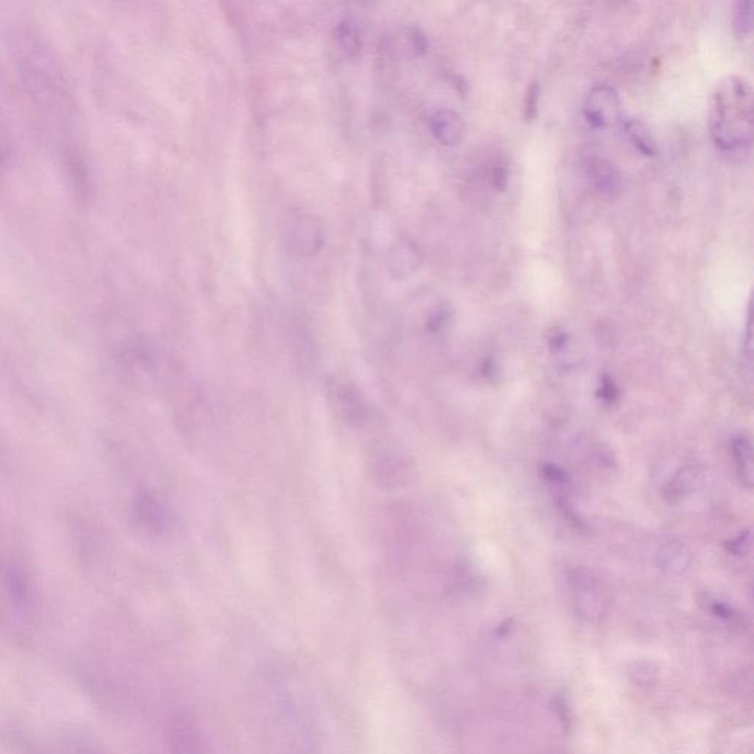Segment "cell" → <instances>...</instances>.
Wrapping results in <instances>:
<instances>
[{
    "instance_id": "cell-1",
    "label": "cell",
    "mask_w": 754,
    "mask_h": 754,
    "mask_svg": "<svg viewBox=\"0 0 754 754\" xmlns=\"http://www.w3.org/2000/svg\"><path fill=\"white\" fill-rule=\"evenodd\" d=\"M12 67L28 105L70 185L80 195L90 188L83 117L70 74L45 31L15 20L5 33Z\"/></svg>"
},
{
    "instance_id": "cell-2",
    "label": "cell",
    "mask_w": 754,
    "mask_h": 754,
    "mask_svg": "<svg viewBox=\"0 0 754 754\" xmlns=\"http://www.w3.org/2000/svg\"><path fill=\"white\" fill-rule=\"evenodd\" d=\"M710 135L724 151L749 146L753 139V93L743 77L727 76L710 99Z\"/></svg>"
},
{
    "instance_id": "cell-3",
    "label": "cell",
    "mask_w": 754,
    "mask_h": 754,
    "mask_svg": "<svg viewBox=\"0 0 754 754\" xmlns=\"http://www.w3.org/2000/svg\"><path fill=\"white\" fill-rule=\"evenodd\" d=\"M570 591L576 612L588 622H600L609 612L610 598L601 582L590 572L575 570L570 575Z\"/></svg>"
},
{
    "instance_id": "cell-4",
    "label": "cell",
    "mask_w": 754,
    "mask_h": 754,
    "mask_svg": "<svg viewBox=\"0 0 754 754\" xmlns=\"http://www.w3.org/2000/svg\"><path fill=\"white\" fill-rule=\"evenodd\" d=\"M585 120L594 129L615 126L622 117V105L616 89L609 84L595 86L584 102Z\"/></svg>"
},
{
    "instance_id": "cell-5",
    "label": "cell",
    "mask_w": 754,
    "mask_h": 754,
    "mask_svg": "<svg viewBox=\"0 0 754 754\" xmlns=\"http://www.w3.org/2000/svg\"><path fill=\"white\" fill-rule=\"evenodd\" d=\"M329 400L333 410L351 426H363L367 420V404L358 389L348 382L335 380L329 386Z\"/></svg>"
},
{
    "instance_id": "cell-6",
    "label": "cell",
    "mask_w": 754,
    "mask_h": 754,
    "mask_svg": "<svg viewBox=\"0 0 754 754\" xmlns=\"http://www.w3.org/2000/svg\"><path fill=\"white\" fill-rule=\"evenodd\" d=\"M288 241L295 254L302 257L314 254L323 243L322 226L313 216L301 214L289 224Z\"/></svg>"
},
{
    "instance_id": "cell-7",
    "label": "cell",
    "mask_w": 754,
    "mask_h": 754,
    "mask_svg": "<svg viewBox=\"0 0 754 754\" xmlns=\"http://www.w3.org/2000/svg\"><path fill=\"white\" fill-rule=\"evenodd\" d=\"M587 170L594 188L601 195L607 198H616L619 195L622 190V176L615 164L603 157H591Z\"/></svg>"
},
{
    "instance_id": "cell-8",
    "label": "cell",
    "mask_w": 754,
    "mask_h": 754,
    "mask_svg": "<svg viewBox=\"0 0 754 754\" xmlns=\"http://www.w3.org/2000/svg\"><path fill=\"white\" fill-rule=\"evenodd\" d=\"M433 136L445 146H457L466 136V124L463 117L453 109H439L431 120Z\"/></svg>"
},
{
    "instance_id": "cell-9",
    "label": "cell",
    "mask_w": 754,
    "mask_h": 754,
    "mask_svg": "<svg viewBox=\"0 0 754 754\" xmlns=\"http://www.w3.org/2000/svg\"><path fill=\"white\" fill-rule=\"evenodd\" d=\"M693 556L684 542L669 539L657 553V565L666 575L681 576L690 569Z\"/></svg>"
},
{
    "instance_id": "cell-10",
    "label": "cell",
    "mask_w": 754,
    "mask_h": 754,
    "mask_svg": "<svg viewBox=\"0 0 754 754\" xmlns=\"http://www.w3.org/2000/svg\"><path fill=\"white\" fill-rule=\"evenodd\" d=\"M15 154H17V139H15L14 127L0 96V171L11 167Z\"/></svg>"
},
{
    "instance_id": "cell-11",
    "label": "cell",
    "mask_w": 754,
    "mask_h": 754,
    "mask_svg": "<svg viewBox=\"0 0 754 754\" xmlns=\"http://www.w3.org/2000/svg\"><path fill=\"white\" fill-rule=\"evenodd\" d=\"M732 456L737 466L738 476L741 482L752 488L754 479L753 447L752 442L744 436H738L732 441Z\"/></svg>"
},
{
    "instance_id": "cell-12",
    "label": "cell",
    "mask_w": 754,
    "mask_h": 754,
    "mask_svg": "<svg viewBox=\"0 0 754 754\" xmlns=\"http://www.w3.org/2000/svg\"><path fill=\"white\" fill-rule=\"evenodd\" d=\"M625 129L629 139L641 154L646 157H656L659 154L656 137L653 136L646 123L641 120H629L626 121Z\"/></svg>"
},
{
    "instance_id": "cell-13",
    "label": "cell",
    "mask_w": 754,
    "mask_h": 754,
    "mask_svg": "<svg viewBox=\"0 0 754 754\" xmlns=\"http://www.w3.org/2000/svg\"><path fill=\"white\" fill-rule=\"evenodd\" d=\"M420 264V254L416 246L403 242L392 251L391 270L395 276L404 277L414 273Z\"/></svg>"
},
{
    "instance_id": "cell-14",
    "label": "cell",
    "mask_w": 754,
    "mask_h": 754,
    "mask_svg": "<svg viewBox=\"0 0 754 754\" xmlns=\"http://www.w3.org/2000/svg\"><path fill=\"white\" fill-rule=\"evenodd\" d=\"M336 39H338L342 51L348 56H355L360 52V30H358L357 24L350 20V18L339 23L338 28H336Z\"/></svg>"
},
{
    "instance_id": "cell-15",
    "label": "cell",
    "mask_w": 754,
    "mask_h": 754,
    "mask_svg": "<svg viewBox=\"0 0 754 754\" xmlns=\"http://www.w3.org/2000/svg\"><path fill=\"white\" fill-rule=\"evenodd\" d=\"M734 27L740 36H749L753 28V2L743 0L735 6Z\"/></svg>"
},
{
    "instance_id": "cell-16",
    "label": "cell",
    "mask_w": 754,
    "mask_h": 754,
    "mask_svg": "<svg viewBox=\"0 0 754 754\" xmlns=\"http://www.w3.org/2000/svg\"><path fill=\"white\" fill-rule=\"evenodd\" d=\"M629 676L635 684L648 685L656 681L657 668L650 662H635L629 669Z\"/></svg>"
},
{
    "instance_id": "cell-17",
    "label": "cell",
    "mask_w": 754,
    "mask_h": 754,
    "mask_svg": "<svg viewBox=\"0 0 754 754\" xmlns=\"http://www.w3.org/2000/svg\"><path fill=\"white\" fill-rule=\"evenodd\" d=\"M539 96H541V86L537 80H532L526 90L525 98V118L526 121H534L539 111Z\"/></svg>"
},
{
    "instance_id": "cell-18",
    "label": "cell",
    "mask_w": 754,
    "mask_h": 754,
    "mask_svg": "<svg viewBox=\"0 0 754 754\" xmlns=\"http://www.w3.org/2000/svg\"><path fill=\"white\" fill-rule=\"evenodd\" d=\"M729 553L735 554V556H744V554L750 551V532L741 534L740 537L735 538L734 541L728 542Z\"/></svg>"
},
{
    "instance_id": "cell-19",
    "label": "cell",
    "mask_w": 754,
    "mask_h": 754,
    "mask_svg": "<svg viewBox=\"0 0 754 754\" xmlns=\"http://www.w3.org/2000/svg\"><path fill=\"white\" fill-rule=\"evenodd\" d=\"M601 394H603V398H610V400H613V397H615L616 394L615 385H613L612 382L603 383V391H601Z\"/></svg>"
}]
</instances>
